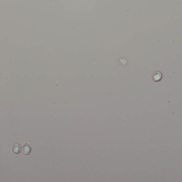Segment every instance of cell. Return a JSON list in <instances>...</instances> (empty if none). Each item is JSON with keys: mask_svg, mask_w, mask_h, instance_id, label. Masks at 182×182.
<instances>
[{"mask_svg": "<svg viewBox=\"0 0 182 182\" xmlns=\"http://www.w3.org/2000/svg\"><path fill=\"white\" fill-rule=\"evenodd\" d=\"M152 78L155 82H159L162 78V74L159 71H155L152 74Z\"/></svg>", "mask_w": 182, "mask_h": 182, "instance_id": "cell-1", "label": "cell"}, {"mask_svg": "<svg viewBox=\"0 0 182 182\" xmlns=\"http://www.w3.org/2000/svg\"><path fill=\"white\" fill-rule=\"evenodd\" d=\"M21 147L18 144H15L13 147V151L14 153L16 154H19L21 152Z\"/></svg>", "mask_w": 182, "mask_h": 182, "instance_id": "cell-3", "label": "cell"}, {"mask_svg": "<svg viewBox=\"0 0 182 182\" xmlns=\"http://www.w3.org/2000/svg\"><path fill=\"white\" fill-rule=\"evenodd\" d=\"M31 151H32V147L30 145H29L28 144H26L23 146L22 152L24 154H26V155L29 154L31 153Z\"/></svg>", "mask_w": 182, "mask_h": 182, "instance_id": "cell-2", "label": "cell"}]
</instances>
